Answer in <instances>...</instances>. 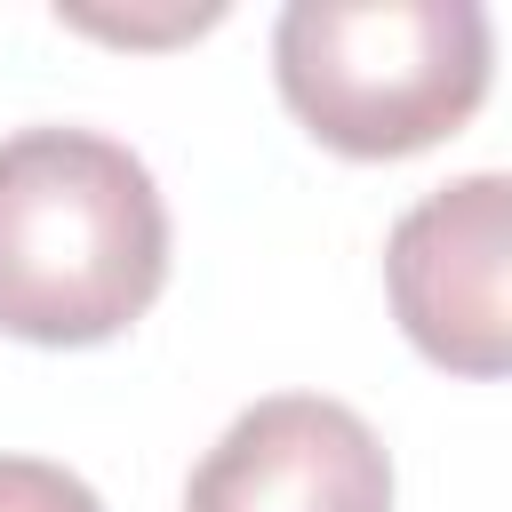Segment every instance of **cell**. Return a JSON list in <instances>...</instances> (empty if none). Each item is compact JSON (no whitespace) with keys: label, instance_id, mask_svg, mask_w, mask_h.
<instances>
[{"label":"cell","instance_id":"obj_1","mask_svg":"<svg viewBox=\"0 0 512 512\" xmlns=\"http://www.w3.org/2000/svg\"><path fill=\"white\" fill-rule=\"evenodd\" d=\"M168 280L152 168L96 128L0 136V328L24 344H104Z\"/></svg>","mask_w":512,"mask_h":512},{"label":"cell","instance_id":"obj_3","mask_svg":"<svg viewBox=\"0 0 512 512\" xmlns=\"http://www.w3.org/2000/svg\"><path fill=\"white\" fill-rule=\"evenodd\" d=\"M504 200L496 168L424 192L384 240V288L408 344L456 376L512 368V304H504Z\"/></svg>","mask_w":512,"mask_h":512},{"label":"cell","instance_id":"obj_4","mask_svg":"<svg viewBox=\"0 0 512 512\" xmlns=\"http://www.w3.org/2000/svg\"><path fill=\"white\" fill-rule=\"evenodd\" d=\"M184 512H392V456L360 408L272 392L192 464Z\"/></svg>","mask_w":512,"mask_h":512},{"label":"cell","instance_id":"obj_2","mask_svg":"<svg viewBox=\"0 0 512 512\" xmlns=\"http://www.w3.org/2000/svg\"><path fill=\"white\" fill-rule=\"evenodd\" d=\"M480 0H288L272 24L280 104L344 160H408L488 96Z\"/></svg>","mask_w":512,"mask_h":512},{"label":"cell","instance_id":"obj_5","mask_svg":"<svg viewBox=\"0 0 512 512\" xmlns=\"http://www.w3.org/2000/svg\"><path fill=\"white\" fill-rule=\"evenodd\" d=\"M0 512H104L96 488L48 456H0Z\"/></svg>","mask_w":512,"mask_h":512}]
</instances>
